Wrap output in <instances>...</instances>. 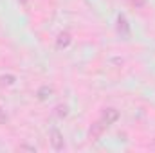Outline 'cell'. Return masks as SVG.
<instances>
[{
	"mask_svg": "<svg viewBox=\"0 0 155 153\" xmlns=\"http://www.w3.org/2000/svg\"><path fill=\"white\" fill-rule=\"evenodd\" d=\"M117 119H119V112H117L116 108H105L103 114H101V122L107 124V126L114 124Z\"/></svg>",
	"mask_w": 155,
	"mask_h": 153,
	"instance_id": "1",
	"label": "cell"
},
{
	"mask_svg": "<svg viewBox=\"0 0 155 153\" xmlns=\"http://www.w3.org/2000/svg\"><path fill=\"white\" fill-rule=\"evenodd\" d=\"M51 144H52V148L54 150H63V146H65V141H63V135H61V132L60 130H56V128H52L51 130Z\"/></svg>",
	"mask_w": 155,
	"mask_h": 153,
	"instance_id": "2",
	"label": "cell"
},
{
	"mask_svg": "<svg viewBox=\"0 0 155 153\" xmlns=\"http://www.w3.org/2000/svg\"><path fill=\"white\" fill-rule=\"evenodd\" d=\"M105 128H107V124H103L101 121L94 122V124H92V128H90V132H88V137H90L92 141H97V139H99V137L103 135Z\"/></svg>",
	"mask_w": 155,
	"mask_h": 153,
	"instance_id": "3",
	"label": "cell"
},
{
	"mask_svg": "<svg viewBox=\"0 0 155 153\" xmlns=\"http://www.w3.org/2000/svg\"><path fill=\"white\" fill-rule=\"evenodd\" d=\"M71 41H72V38H71L69 33H60L58 38H56V47L58 49H67L71 45Z\"/></svg>",
	"mask_w": 155,
	"mask_h": 153,
	"instance_id": "4",
	"label": "cell"
},
{
	"mask_svg": "<svg viewBox=\"0 0 155 153\" xmlns=\"http://www.w3.org/2000/svg\"><path fill=\"white\" fill-rule=\"evenodd\" d=\"M117 29H119V33L123 31V34L124 36H128V24H126V18L124 16H119V20H117Z\"/></svg>",
	"mask_w": 155,
	"mask_h": 153,
	"instance_id": "5",
	"label": "cell"
},
{
	"mask_svg": "<svg viewBox=\"0 0 155 153\" xmlns=\"http://www.w3.org/2000/svg\"><path fill=\"white\" fill-rule=\"evenodd\" d=\"M52 92H54V90H52L51 86H41V88L38 90V97L40 99H47V97L52 96Z\"/></svg>",
	"mask_w": 155,
	"mask_h": 153,
	"instance_id": "6",
	"label": "cell"
},
{
	"mask_svg": "<svg viewBox=\"0 0 155 153\" xmlns=\"http://www.w3.org/2000/svg\"><path fill=\"white\" fill-rule=\"evenodd\" d=\"M15 83V76H2L0 77V85L5 86V85H13Z\"/></svg>",
	"mask_w": 155,
	"mask_h": 153,
	"instance_id": "7",
	"label": "cell"
},
{
	"mask_svg": "<svg viewBox=\"0 0 155 153\" xmlns=\"http://www.w3.org/2000/svg\"><path fill=\"white\" fill-rule=\"evenodd\" d=\"M56 114H58V117H67V114H69V108H67L65 105H60V106L56 108Z\"/></svg>",
	"mask_w": 155,
	"mask_h": 153,
	"instance_id": "8",
	"label": "cell"
},
{
	"mask_svg": "<svg viewBox=\"0 0 155 153\" xmlns=\"http://www.w3.org/2000/svg\"><path fill=\"white\" fill-rule=\"evenodd\" d=\"M18 2H20L24 7H29V4H31V0H18Z\"/></svg>",
	"mask_w": 155,
	"mask_h": 153,
	"instance_id": "9",
	"label": "cell"
},
{
	"mask_svg": "<svg viewBox=\"0 0 155 153\" xmlns=\"http://www.w3.org/2000/svg\"><path fill=\"white\" fill-rule=\"evenodd\" d=\"M4 121H5V115L2 114V110H0V122H4Z\"/></svg>",
	"mask_w": 155,
	"mask_h": 153,
	"instance_id": "10",
	"label": "cell"
}]
</instances>
